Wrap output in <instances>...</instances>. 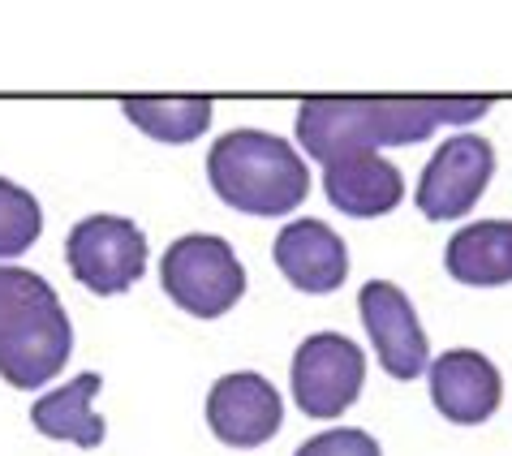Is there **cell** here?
I'll return each mask as SVG.
<instances>
[{"label":"cell","mask_w":512,"mask_h":456,"mask_svg":"<svg viewBox=\"0 0 512 456\" xmlns=\"http://www.w3.org/2000/svg\"><path fill=\"white\" fill-rule=\"evenodd\" d=\"M487 112V99H306L297 108V142L327 164L353 151L409 147L439 125H469Z\"/></svg>","instance_id":"1"},{"label":"cell","mask_w":512,"mask_h":456,"mask_svg":"<svg viewBox=\"0 0 512 456\" xmlns=\"http://www.w3.org/2000/svg\"><path fill=\"white\" fill-rule=\"evenodd\" d=\"M69 353L74 327L52 284L26 267H0V379L35 392L61 375Z\"/></svg>","instance_id":"2"},{"label":"cell","mask_w":512,"mask_h":456,"mask_svg":"<svg viewBox=\"0 0 512 456\" xmlns=\"http://www.w3.org/2000/svg\"><path fill=\"white\" fill-rule=\"evenodd\" d=\"M207 181L246 216H289L310 194V168L289 142L263 130L220 134L207 151Z\"/></svg>","instance_id":"3"},{"label":"cell","mask_w":512,"mask_h":456,"mask_svg":"<svg viewBox=\"0 0 512 456\" xmlns=\"http://www.w3.org/2000/svg\"><path fill=\"white\" fill-rule=\"evenodd\" d=\"M160 284L194 319H220L241 302L246 293V267L233 254L224 237L211 233H186L164 250L160 259Z\"/></svg>","instance_id":"4"},{"label":"cell","mask_w":512,"mask_h":456,"mask_svg":"<svg viewBox=\"0 0 512 456\" xmlns=\"http://www.w3.org/2000/svg\"><path fill=\"white\" fill-rule=\"evenodd\" d=\"M65 263L82 289L99 297H117L134 289L138 276L147 272V237L125 216H87L69 228Z\"/></svg>","instance_id":"5"},{"label":"cell","mask_w":512,"mask_h":456,"mask_svg":"<svg viewBox=\"0 0 512 456\" xmlns=\"http://www.w3.org/2000/svg\"><path fill=\"white\" fill-rule=\"evenodd\" d=\"M366 358L349 336L315 332L293 353V401L306 418H336L362 396Z\"/></svg>","instance_id":"6"},{"label":"cell","mask_w":512,"mask_h":456,"mask_svg":"<svg viewBox=\"0 0 512 456\" xmlns=\"http://www.w3.org/2000/svg\"><path fill=\"white\" fill-rule=\"evenodd\" d=\"M495 173V147L482 134H452L431 155L418 185V207L426 220H461L482 198Z\"/></svg>","instance_id":"7"},{"label":"cell","mask_w":512,"mask_h":456,"mask_svg":"<svg viewBox=\"0 0 512 456\" xmlns=\"http://www.w3.org/2000/svg\"><path fill=\"white\" fill-rule=\"evenodd\" d=\"M358 310H362L366 336H371V345L379 353V366L388 370L392 379L422 375L426 358H431V345H426V332L414 315V302L405 297L401 284H392V280L362 284Z\"/></svg>","instance_id":"8"},{"label":"cell","mask_w":512,"mask_h":456,"mask_svg":"<svg viewBox=\"0 0 512 456\" xmlns=\"http://www.w3.org/2000/svg\"><path fill=\"white\" fill-rule=\"evenodd\" d=\"M284 422V401L276 383H267L254 370L220 375L207 392V426L229 448H259Z\"/></svg>","instance_id":"9"},{"label":"cell","mask_w":512,"mask_h":456,"mask_svg":"<svg viewBox=\"0 0 512 456\" xmlns=\"http://www.w3.org/2000/svg\"><path fill=\"white\" fill-rule=\"evenodd\" d=\"M272 259L284 272V280L302 293H336L349 276V250L345 237H336L332 224L323 220H293L276 233Z\"/></svg>","instance_id":"10"},{"label":"cell","mask_w":512,"mask_h":456,"mask_svg":"<svg viewBox=\"0 0 512 456\" xmlns=\"http://www.w3.org/2000/svg\"><path fill=\"white\" fill-rule=\"evenodd\" d=\"M504 379L491 358L478 349H448L444 358L431 362V401L448 422L478 426L500 409Z\"/></svg>","instance_id":"11"},{"label":"cell","mask_w":512,"mask_h":456,"mask_svg":"<svg viewBox=\"0 0 512 456\" xmlns=\"http://www.w3.org/2000/svg\"><path fill=\"white\" fill-rule=\"evenodd\" d=\"M323 190L336 211L353 220H375L405 198V177L379 151H353L323 164Z\"/></svg>","instance_id":"12"},{"label":"cell","mask_w":512,"mask_h":456,"mask_svg":"<svg viewBox=\"0 0 512 456\" xmlns=\"http://www.w3.org/2000/svg\"><path fill=\"white\" fill-rule=\"evenodd\" d=\"M444 267L452 280L491 289L512 280V220L465 224L444 250Z\"/></svg>","instance_id":"13"},{"label":"cell","mask_w":512,"mask_h":456,"mask_svg":"<svg viewBox=\"0 0 512 456\" xmlns=\"http://www.w3.org/2000/svg\"><path fill=\"white\" fill-rule=\"evenodd\" d=\"M99 383H104V379H99L95 370H87V375L69 379L65 388L39 396L35 409H31L35 431L48 435V439L78 444V448H99V444H104V418L91 409Z\"/></svg>","instance_id":"14"},{"label":"cell","mask_w":512,"mask_h":456,"mask_svg":"<svg viewBox=\"0 0 512 456\" xmlns=\"http://www.w3.org/2000/svg\"><path fill=\"white\" fill-rule=\"evenodd\" d=\"M121 112L155 142H194L211 125V99H125Z\"/></svg>","instance_id":"15"},{"label":"cell","mask_w":512,"mask_h":456,"mask_svg":"<svg viewBox=\"0 0 512 456\" xmlns=\"http://www.w3.org/2000/svg\"><path fill=\"white\" fill-rule=\"evenodd\" d=\"M44 233V207L31 190L0 177V259H18Z\"/></svg>","instance_id":"16"},{"label":"cell","mask_w":512,"mask_h":456,"mask_svg":"<svg viewBox=\"0 0 512 456\" xmlns=\"http://www.w3.org/2000/svg\"><path fill=\"white\" fill-rule=\"evenodd\" d=\"M293 456H383V452L358 426H340V431H323L315 439H306Z\"/></svg>","instance_id":"17"}]
</instances>
